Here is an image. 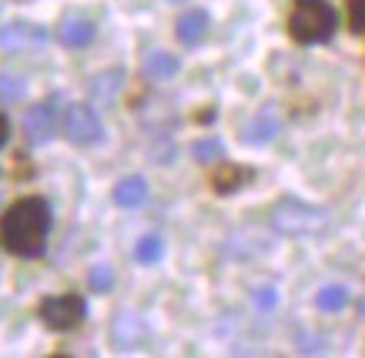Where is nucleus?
<instances>
[{"label":"nucleus","instance_id":"nucleus-15","mask_svg":"<svg viewBox=\"0 0 365 358\" xmlns=\"http://www.w3.org/2000/svg\"><path fill=\"white\" fill-rule=\"evenodd\" d=\"M315 305H319V312H342L345 305H349V288H342V285H325V288H319V295H315Z\"/></svg>","mask_w":365,"mask_h":358},{"label":"nucleus","instance_id":"nucleus-11","mask_svg":"<svg viewBox=\"0 0 365 358\" xmlns=\"http://www.w3.org/2000/svg\"><path fill=\"white\" fill-rule=\"evenodd\" d=\"M114 201L121 208H141L148 201V181L141 174H131V178H121L118 188H114Z\"/></svg>","mask_w":365,"mask_h":358},{"label":"nucleus","instance_id":"nucleus-20","mask_svg":"<svg viewBox=\"0 0 365 358\" xmlns=\"http://www.w3.org/2000/svg\"><path fill=\"white\" fill-rule=\"evenodd\" d=\"M88 281H91V288L94 291H111L114 288V268L111 265H94Z\"/></svg>","mask_w":365,"mask_h":358},{"label":"nucleus","instance_id":"nucleus-24","mask_svg":"<svg viewBox=\"0 0 365 358\" xmlns=\"http://www.w3.org/2000/svg\"><path fill=\"white\" fill-rule=\"evenodd\" d=\"M362 315H365V302H362Z\"/></svg>","mask_w":365,"mask_h":358},{"label":"nucleus","instance_id":"nucleus-22","mask_svg":"<svg viewBox=\"0 0 365 358\" xmlns=\"http://www.w3.org/2000/svg\"><path fill=\"white\" fill-rule=\"evenodd\" d=\"M349 23L352 31H365V0H349Z\"/></svg>","mask_w":365,"mask_h":358},{"label":"nucleus","instance_id":"nucleus-8","mask_svg":"<svg viewBox=\"0 0 365 358\" xmlns=\"http://www.w3.org/2000/svg\"><path fill=\"white\" fill-rule=\"evenodd\" d=\"M208 31H211V17L205 11H185L181 17H178V41L185 47H195V44H201L205 37H208Z\"/></svg>","mask_w":365,"mask_h":358},{"label":"nucleus","instance_id":"nucleus-12","mask_svg":"<svg viewBox=\"0 0 365 358\" xmlns=\"http://www.w3.org/2000/svg\"><path fill=\"white\" fill-rule=\"evenodd\" d=\"M248 178H252V171L238 168V164H222V161H218V168H215V174H211V184H215L218 194H232V191H238Z\"/></svg>","mask_w":365,"mask_h":358},{"label":"nucleus","instance_id":"nucleus-1","mask_svg":"<svg viewBox=\"0 0 365 358\" xmlns=\"http://www.w3.org/2000/svg\"><path fill=\"white\" fill-rule=\"evenodd\" d=\"M51 235V204L27 194L0 214V245L17 258H41Z\"/></svg>","mask_w":365,"mask_h":358},{"label":"nucleus","instance_id":"nucleus-7","mask_svg":"<svg viewBox=\"0 0 365 358\" xmlns=\"http://www.w3.org/2000/svg\"><path fill=\"white\" fill-rule=\"evenodd\" d=\"M47 41V34L41 27L34 23H24V21H14L7 27H0V47L4 51H34Z\"/></svg>","mask_w":365,"mask_h":358},{"label":"nucleus","instance_id":"nucleus-6","mask_svg":"<svg viewBox=\"0 0 365 358\" xmlns=\"http://www.w3.org/2000/svg\"><path fill=\"white\" fill-rule=\"evenodd\" d=\"M54 127H57V117H54V107L51 104H34L27 107L24 114V137L31 144H47L54 137Z\"/></svg>","mask_w":365,"mask_h":358},{"label":"nucleus","instance_id":"nucleus-9","mask_svg":"<svg viewBox=\"0 0 365 358\" xmlns=\"http://www.w3.org/2000/svg\"><path fill=\"white\" fill-rule=\"evenodd\" d=\"M57 34H61V44L64 47H74V51H78V47H88L91 41H94L98 27H94L88 17H67Z\"/></svg>","mask_w":365,"mask_h":358},{"label":"nucleus","instance_id":"nucleus-23","mask_svg":"<svg viewBox=\"0 0 365 358\" xmlns=\"http://www.w3.org/2000/svg\"><path fill=\"white\" fill-rule=\"evenodd\" d=\"M7 137H11V121H7V117L0 114V147L7 144Z\"/></svg>","mask_w":365,"mask_h":358},{"label":"nucleus","instance_id":"nucleus-5","mask_svg":"<svg viewBox=\"0 0 365 358\" xmlns=\"http://www.w3.org/2000/svg\"><path fill=\"white\" fill-rule=\"evenodd\" d=\"M64 135L71 144L88 147V144H98L101 137H104V127H101V117L94 114V107H88V104H71L64 111Z\"/></svg>","mask_w":365,"mask_h":358},{"label":"nucleus","instance_id":"nucleus-13","mask_svg":"<svg viewBox=\"0 0 365 358\" xmlns=\"http://www.w3.org/2000/svg\"><path fill=\"white\" fill-rule=\"evenodd\" d=\"M275 135H278V114H275V107H265V111H258V117L252 121L245 141H248V144H268Z\"/></svg>","mask_w":365,"mask_h":358},{"label":"nucleus","instance_id":"nucleus-19","mask_svg":"<svg viewBox=\"0 0 365 358\" xmlns=\"http://www.w3.org/2000/svg\"><path fill=\"white\" fill-rule=\"evenodd\" d=\"M24 98V80L21 78H11V74H0V101L4 104H14Z\"/></svg>","mask_w":365,"mask_h":358},{"label":"nucleus","instance_id":"nucleus-16","mask_svg":"<svg viewBox=\"0 0 365 358\" xmlns=\"http://www.w3.org/2000/svg\"><path fill=\"white\" fill-rule=\"evenodd\" d=\"M191 154H195V161H201V164H218L225 157V144L218 137H205V141H195Z\"/></svg>","mask_w":365,"mask_h":358},{"label":"nucleus","instance_id":"nucleus-25","mask_svg":"<svg viewBox=\"0 0 365 358\" xmlns=\"http://www.w3.org/2000/svg\"><path fill=\"white\" fill-rule=\"evenodd\" d=\"M171 4H181V0H171Z\"/></svg>","mask_w":365,"mask_h":358},{"label":"nucleus","instance_id":"nucleus-4","mask_svg":"<svg viewBox=\"0 0 365 358\" xmlns=\"http://www.w3.org/2000/svg\"><path fill=\"white\" fill-rule=\"evenodd\" d=\"M41 322L51 328V332H71V328H78L84 322V315H88V305L81 295H51L41 302Z\"/></svg>","mask_w":365,"mask_h":358},{"label":"nucleus","instance_id":"nucleus-21","mask_svg":"<svg viewBox=\"0 0 365 358\" xmlns=\"http://www.w3.org/2000/svg\"><path fill=\"white\" fill-rule=\"evenodd\" d=\"M278 305V291L272 288V285H265V288L255 291V308H262V312H272Z\"/></svg>","mask_w":365,"mask_h":358},{"label":"nucleus","instance_id":"nucleus-10","mask_svg":"<svg viewBox=\"0 0 365 358\" xmlns=\"http://www.w3.org/2000/svg\"><path fill=\"white\" fill-rule=\"evenodd\" d=\"M178 68H181L178 57L168 54V51H151L141 64V70H144V78L148 80H171L178 74Z\"/></svg>","mask_w":365,"mask_h":358},{"label":"nucleus","instance_id":"nucleus-14","mask_svg":"<svg viewBox=\"0 0 365 358\" xmlns=\"http://www.w3.org/2000/svg\"><path fill=\"white\" fill-rule=\"evenodd\" d=\"M141 338H144V325H141L138 315L121 312L118 318H114V342H118L121 348H131L134 342H141Z\"/></svg>","mask_w":365,"mask_h":358},{"label":"nucleus","instance_id":"nucleus-18","mask_svg":"<svg viewBox=\"0 0 365 358\" xmlns=\"http://www.w3.org/2000/svg\"><path fill=\"white\" fill-rule=\"evenodd\" d=\"M121 88V70H111V74H101L94 84H91V90H94V98H104V101H111L114 90Z\"/></svg>","mask_w":365,"mask_h":358},{"label":"nucleus","instance_id":"nucleus-17","mask_svg":"<svg viewBox=\"0 0 365 358\" xmlns=\"http://www.w3.org/2000/svg\"><path fill=\"white\" fill-rule=\"evenodd\" d=\"M161 238L158 235H148V238H141V241H138V248H134V258H138V261H144V265H151V261H158V258H161Z\"/></svg>","mask_w":365,"mask_h":358},{"label":"nucleus","instance_id":"nucleus-3","mask_svg":"<svg viewBox=\"0 0 365 358\" xmlns=\"http://www.w3.org/2000/svg\"><path fill=\"white\" fill-rule=\"evenodd\" d=\"M325 208L309 201H299V198H285L272 208V228L282 231V235H312L325 224Z\"/></svg>","mask_w":365,"mask_h":358},{"label":"nucleus","instance_id":"nucleus-2","mask_svg":"<svg viewBox=\"0 0 365 358\" xmlns=\"http://www.w3.org/2000/svg\"><path fill=\"white\" fill-rule=\"evenodd\" d=\"M339 27L332 4L329 0H295L292 17H288V34L299 44H322L329 41Z\"/></svg>","mask_w":365,"mask_h":358}]
</instances>
